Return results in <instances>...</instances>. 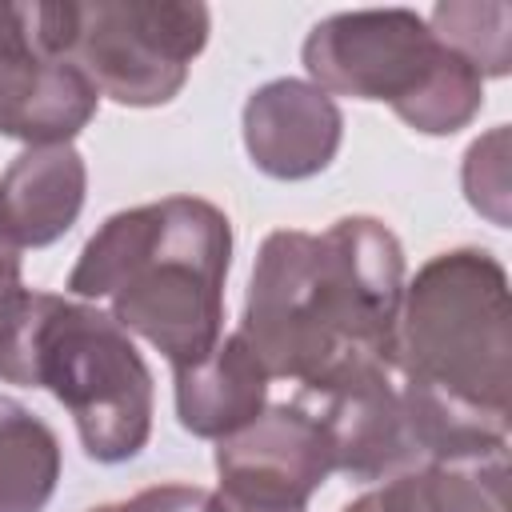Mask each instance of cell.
Here are the masks:
<instances>
[{
	"label": "cell",
	"instance_id": "15",
	"mask_svg": "<svg viewBox=\"0 0 512 512\" xmlns=\"http://www.w3.org/2000/svg\"><path fill=\"white\" fill-rule=\"evenodd\" d=\"M436 40H444L452 52H460L484 80L508 76L512 68V8L504 0H448L436 4L432 16H424Z\"/></svg>",
	"mask_w": 512,
	"mask_h": 512
},
{
	"label": "cell",
	"instance_id": "20",
	"mask_svg": "<svg viewBox=\"0 0 512 512\" xmlns=\"http://www.w3.org/2000/svg\"><path fill=\"white\" fill-rule=\"evenodd\" d=\"M16 288H20V252L8 240H0V300Z\"/></svg>",
	"mask_w": 512,
	"mask_h": 512
},
{
	"label": "cell",
	"instance_id": "10",
	"mask_svg": "<svg viewBox=\"0 0 512 512\" xmlns=\"http://www.w3.org/2000/svg\"><path fill=\"white\" fill-rule=\"evenodd\" d=\"M88 196V164L72 144L24 148L0 172V240L16 252L72 232Z\"/></svg>",
	"mask_w": 512,
	"mask_h": 512
},
{
	"label": "cell",
	"instance_id": "5",
	"mask_svg": "<svg viewBox=\"0 0 512 512\" xmlns=\"http://www.w3.org/2000/svg\"><path fill=\"white\" fill-rule=\"evenodd\" d=\"M300 64L332 100H380L420 136H452L484 108V76L412 8H360L316 20Z\"/></svg>",
	"mask_w": 512,
	"mask_h": 512
},
{
	"label": "cell",
	"instance_id": "18",
	"mask_svg": "<svg viewBox=\"0 0 512 512\" xmlns=\"http://www.w3.org/2000/svg\"><path fill=\"white\" fill-rule=\"evenodd\" d=\"M204 508H208V488L200 484H152L128 500H112L88 512H204Z\"/></svg>",
	"mask_w": 512,
	"mask_h": 512
},
{
	"label": "cell",
	"instance_id": "16",
	"mask_svg": "<svg viewBox=\"0 0 512 512\" xmlns=\"http://www.w3.org/2000/svg\"><path fill=\"white\" fill-rule=\"evenodd\" d=\"M460 184L472 212H480L496 228H508V124H496L468 144Z\"/></svg>",
	"mask_w": 512,
	"mask_h": 512
},
{
	"label": "cell",
	"instance_id": "19",
	"mask_svg": "<svg viewBox=\"0 0 512 512\" xmlns=\"http://www.w3.org/2000/svg\"><path fill=\"white\" fill-rule=\"evenodd\" d=\"M204 512H304V508H280V504H256V500H240L232 492H208V508Z\"/></svg>",
	"mask_w": 512,
	"mask_h": 512
},
{
	"label": "cell",
	"instance_id": "9",
	"mask_svg": "<svg viewBox=\"0 0 512 512\" xmlns=\"http://www.w3.org/2000/svg\"><path fill=\"white\" fill-rule=\"evenodd\" d=\"M240 136L256 172L272 180H312L340 152L344 112L312 80L276 76L248 92Z\"/></svg>",
	"mask_w": 512,
	"mask_h": 512
},
{
	"label": "cell",
	"instance_id": "2",
	"mask_svg": "<svg viewBox=\"0 0 512 512\" xmlns=\"http://www.w3.org/2000/svg\"><path fill=\"white\" fill-rule=\"evenodd\" d=\"M392 372L428 464L508 444V272L476 244L428 256L404 284Z\"/></svg>",
	"mask_w": 512,
	"mask_h": 512
},
{
	"label": "cell",
	"instance_id": "17",
	"mask_svg": "<svg viewBox=\"0 0 512 512\" xmlns=\"http://www.w3.org/2000/svg\"><path fill=\"white\" fill-rule=\"evenodd\" d=\"M36 52H52L44 40V0H0V68Z\"/></svg>",
	"mask_w": 512,
	"mask_h": 512
},
{
	"label": "cell",
	"instance_id": "14",
	"mask_svg": "<svg viewBox=\"0 0 512 512\" xmlns=\"http://www.w3.org/2000/svg\"><path fill=\"white\" fill-rule=\"evenodd\" d=\"M60 440L28 404L0 396V512H44L60 484Z\"/></svg>",
	"mask_w": 512,
	"mask_h": 512
},
{
	"label": "cell",
	"instance_id": "4",
	"mask_svg": "<svg viewBox=\"0 0 512 512\" xmlns=\"http://www.w3.org/2000/svg\"><path fill=\"white\" fill-rule=\"evenodd\" d=\"M0 380L48 388L96 464H128L152 440V368L96 304L24 284L8 292L0 300Z\"/></svg>",
	"mask_w": 512,
	"mask_h": 512
},
{
	"label": "cell",
	"instance_id": "1",
	"mask_svg": "<svg viewBox=\"0 0 512 512\" xmlns=\"http://www.w3.org/2000/svg\"><path fill=\"white\" fill-rule=\"evenodd\" d=\"M404 284V244L380 216L352 212L324 232L276 228L256 252L236 332L272 380L312 400L392 372Z\"/></svg>",
	"mask_w": 512,
	"mask_h": 512
},
{
	"label": "cell",
	"instance_id": "7",
	"mask_svg": "<svg viewBox=\"0 0 512 512\" xmlns=\"http://www.w3.org/2000/svg\"><path fill=\"white\" fill-rule=\"evenodd\" d=\"M332 472L328 432L300 400L268 404L252 424L216 440L220 492L240 500L308 508L312 492H320Z\"/></svg>",
	"mask_w": 512,
	"mask_h": 512
},
{
	"label": "cell",
	"instance_id": "13",
	"mask_svg": "<svg viewBox=\"0 0 512 512\" xmlns=\"http://www.w3.org/2000/svg\"><path fill=\"white\" fill-rule=\"evenodd\" d=\"M340 512H512L508 444L432 460L416 472L380 480Z\"/></svg>",
	"mask_w": 512,
	"mask_h": 512
},
{
	"label": "cell",
	"instance_id": "6",
	"mask_svg": "<svg viewBox=\"0 0 512 512\" xmlns=\"http://www.w3.org/2000/svg\"><path fill=\"white\" fill-rule=\"evenodd\" d=\"M212 12L200 0H44V40L124 108H160L188 84Z\"/></svg>",
	"mask_w": 512,
	"mask_h": 512
},
{
	"label": "cell",
	"instance_id": "3",
	"mask_svg": "<svg viewBox=\"0 0 512 512\" xmlns=\"http://www.w3.org/2000/svg\"><path fill=\"white\" fill-rule=\"evenodd\" d=\"M232 224L204 196H164L112 212L80 248L68 292L104 300L108 316L172 368L204 360L224 336Z\"/></svg>",
	"mask_w": 512,
	"mask_h": 512
},
{
	"label": "cell",
	"instance_id": "12",
	"mask_svg": "<svg viewBox=\"0 0 512 512\" xmlns=\"http://www.w3.org/2000/svg\"><path fill=\"white\" fill-rule=\"evenodd\" d=\"M268 384L272 376L248 340L228 332L204 360L172 368L176 420L200 440H224L268 408Z\"/></svg>",
	"mask_w": 512,
	"mask_h": 512
},
{
	"label": "cell",
	"instance_id": "11",
	"mask_svg": "<svg viewBox=\"0 0 512 512\" xmlns=\"http://www.w3.org/2000/svg\"><path fill=\"white\" fill-rule=\"evenodd\" d=\"M100 108V92L88 76L52 52L24 56L0 68V136L28 148L72 144Z\"/></svg>",
	"mask_w": 512,
	"mask_h": 512
},
{
	"label": "cell",
	"instance_id": "8",
	"mask_svg": "<svg viewBox=\"0 0 512 512\" xmlns=\"http://www.w3.org/2000/svg\"><path fill=\"white\" fill-rule=\"evenodd\" d=\"M300 404L320 416L332 444V468L352 484H380L428 464L396 372H368Z\"/></svg>",
	"mask_w": 512,
	"mask_h": 512
}]
</instances>
